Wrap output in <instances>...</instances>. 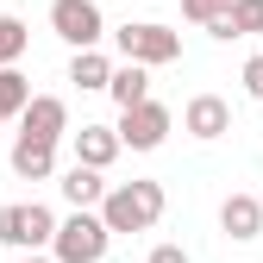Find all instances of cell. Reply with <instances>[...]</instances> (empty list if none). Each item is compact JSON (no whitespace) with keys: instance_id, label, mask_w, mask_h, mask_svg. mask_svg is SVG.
<instances>
[{"instance_id":"1","label":"cell","mask_w":263,"mask_h":263,"mask_svg":"<svg viewBox=\"0 0 263 263\" xmlns=\"http://www.w3.org/2000/svg\"><path fill=\"white\" fill-rule=\"evenodd\" d=\"M163 207H170L163 182H113L94 219H101L107 232H151V226L163 219Z\"/></svg>"},{"instance_id":"2","label":"cell","mask_w":263,"mask_h":263,"mask_svg":"<svg viewBox=\"0 0 263 263\" xmlns=\"http://www.w3.org/2000/svg\"><path fill=\"white\" fill-rule=\"evenodd\" d=\"M113 245V232L94 213H69V219H57V238H50V263H101Z\"/></svg>"},{"instance_id":"3","label":"cell","mask_w":263,"mask_h":263,"mask_svg":"<svg viewBox=\"0 0 263 263\" xmlns=\"http://www.w3.org/2000/svg\"><path fill=\"white\" fill-rule=\"evenodd\" d=\"M113 44H119L125 63H138V69H163V63H176V57H182V38H176L170 25H151V19L119 25V31H113Z\"/></svg>"},{"instance_id":"4","label":"cell","mask_w":263,"mask_h":263,"mask_svg":"<svg viewBox=\"0 0 263 263\" xmlns=\"http://www.w3.org/2000/svg\"><path fill=\"white\" fill-rule=\"evenodd\" d=\"M50 238H57V213L50 207H38V201L31 207H19V201L0 207V245H19L25 257H38Z\"/></svg>"},{"instance_id":"5","label":"cell","mask_w":263,"mask_h":263,"mask_svg":"<svg viewBox=\"0 0 263 263\" xmlns=\"http://www.w3.org/2000/svg\"><path fill=\"white\" fill-rule=\"evenodd\" d=\"M50 31H57L63 44H76V50H101L107 19H101L94 0H50Z\"/></svg>"},{"instance_id":"6","label":"cell","mask_w":263,"mask_h":263,"mask_svg":"<svg viewBox=\"0 0 263 263\" xmlns=\"http://www.w3.org/2000/svg\"><path fill=\"white\" fill-rule=\"evenodd\" d=\"M170 125H176V113H170V107H163V101H144V107L119 113L113 138H119V151H157L163 138H170Z\"/></svg>"},{"instance_id":"7","label":"cell","mask_w":263,"mask_h":263,"mask_svg":"<svg viewBox=\"0 0 263 263\" xmlns=\"http://www.w3.org/2000/svg\"><path fill=\"white\" fill-rule=\"evenodd\" d=\"M19 138H38V144H57L63 132H69V107L57 101V94H31L25 101V113H19Z\"/></svg>"},{"instance_id":"8","label":"cell","mask_w":263,"mask_h":263,"mask_svg":"<svg viewBox=\"0 0 263 263\" xmlns=\"http://www.w3.org/2000/svg\"><path fill=\"white\" fill-rule=\"evenodd\" d=\"M182 132H188V138H201V144H213V138L232 132V107H226L219 94H194V101L182 107Z\"/></svg>"},{"instance_id":"9","label":"cell","mask_w":263,"mask_h":263,"mask_svg":"<svg viewBox=\"0 0 263 263\" xmlns=\"http://www.w3.org/2000/svg\"><path fill=\"white\" fill-rule=\"evenodd\" d=\"M13 176H19V182H50V176H57V144L13 138Z\"/></svg>"},{"instance_id":"10","label":"cell","mask_w":263,"mask_h":263,"mask_svg":"<svg viewBox=\"0 0 263 263\" xmlns=\"http://www.w3.org/2000/svg\"><path fill=\"white\" fill-rule=\"evenodd\" d=\"M63 201H69L76 213H94L107 201V176L101 170H82V163H69V176H63Z\"/></svg>"},{"instance_id":"11","label":"cell","mask_w":263,"mask_h":263,"mask_svg":"<svg viewBox=\"0 0 263 263\" xmlns=\"http://www.w3.org/2000/svg\"><path fill=\"white\" fill-rule=\"evenodd\" d=\"M113 157H119L113 125H82V132H76V163H82V170H101V176H107Z\"/></svg>"},{"instance_id":"12","label":"cell","mask_w":263,"mask_h":263,"mask_svg":"<svg viewBox=\"0 0 263 263\" xmlns=\"http://www.w3.org/2000/svg\"><path fill=\"white\" fill-rule=\"evenodd\" d=\"M107 94L119 101V113L144 107V101H151V69H138V63H113V82H107Z\"/></svg>"},{"instance_id":"13","label":"cell","mask_w":263,"mask_h":263,"mask_svg":"<svg viewBox=\"0 0 263 263\" xmlns=\"http://www.w3.org/2000/svg\"><path fill=\"white\" fill-rule=\"evenodd\" d=\"M219 226H226L232 238H257V232H263V207H257V194H226Z\"/></svg>"},{"instance_id":"14","label":"cell","mask_w":263,"mask_h":263,"mask_svg":"<svg viewBox=\"0 0 263 263\" xmlns=\"http://www.w3.org/2000/svg\"><path fill=\"white\" fill-rule=\"evenodd\" d=\"M69 82H76V88H107V82H113V63H107L101 50H76Z\"/></svg>"},{"instance_id":"15","label":"cell","mask_w":263,"mask_h":263,"mask_svg":"<svg viewBox=\"0 0 263 263\" xmlns=\"http://www.w3.org/2000/svg\"><path fill=\"white\" fill-rule=\"evenodd\" d=\"M25 44H31L25 19H19V13H0V69H13V63L25 57Z\"/></svg>"},{"instance_id":"16","label":"cell","mask_w":263,"mask_h":263,"mask_svg":"<svg viewBox=\"0 0 263 263\" xmlns=\"http://www.w3.org/2000/svg\"><path fill=\"white\" fill-rule=\"evenodd\" d=\"M25 101H31V82H25L19 69H0V119H19Z\"/></svg>"},{"instance_id":"17","label":"cell","mask_w":263,"mask_h":263,"mask_svg":"<svg viewBox=\"0 0 263 263\" xmlns=\"http://www.w3.org/2000/svg\"><path fill=\"white\" fill-rule=\"evenodd\" d=\"M226 13H232V38L263 31V0H226Z\"/></svg>"},{"instance_id":"18","label":"cell","mask_w":263,"mask_h":263,"mask_svg":"<svg viewBox=\"0 0 263 263\" xmlns=\"http://www.w3.org/2000/svg\"><path fill=\"white\" fill-rule=\"evenodd\" d=\"M213 7H219V0H182V19H194V25H207V19H213Z\"/></svg>"},{"instance_id":"19","label":"cell","mask_w":263,"mask_h":263,"mask_svg":"<svg viewBox=\"0 0 263 263\" xmlns=\"http://www.w3.org/2000/svg\"><path fill=\"white\" fill-rule=\"evenodd\" d=\"M207 31H213V38H226V44H232V13H226V0L213 7V19H207Z\"/></svg>"},{"instance_id":"20","label":"cell","mask_w":263,"mask_h":263,"mask_svg":"<svg viewBox=\"0 0 263 263\" xmlns=\"http://www.w3.org/2000/svg\"><path fill=\"white\" fill-rule=\"evenodd\" d=\"M245 88H251V94H263V57H251V63H245Z\"/></svg>"},{"instance_id":"21","label":"cell","mask_w":263,"mask_h":263,"mask_svg":"<svg viewBox=\"0 0 263 263\" xmlns=\"http://www.w3.org/2000/svg\"><path fill=\"white\" fill-rule=\"evenodd\" d=\"M151 263H188V251H182V245H157Z\"/></svg>"},{"instance_id":"22","label":"cell","mask_w":263,"mask_h":263,"mask_svg":"<svg viewBox=\"0 0 263 263\" xmlns=\"http://www.w3.org/2000/svg\"><path fill=\"white\" fill-rule=\"evenodd\" d=\"M25 263H50V257H25Z\"/></svg>"},{"instance_id":"23","label":"cell","mask_w":263,"mask_h":263,"mask_svg":"<svg viewBox=\"0 0 263 263\" xmlns=\"http://www.w3.org/2000/svg\"><path fill=\"white\" fill-rule=\"evenodd\" d=\"M257 207H263V194H257Z\"/></svg>"},{"instance_id":"24","label":"cell","mask_w":263,"mask_h":263,"mask_svg":"<svg viewBox=\"0 0 263 263\" xmlns=\"http://www.w3.org/2000/svg\"><path fill=\"white\" fill-rule=\"evenodd\" d=\"M257 101H263V94H257Z\"/></svg>"}]
</instances>
